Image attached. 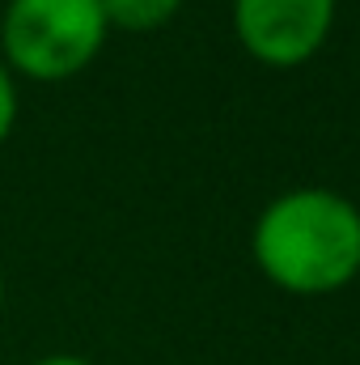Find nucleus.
<instances>
[{
    "label": "nucleus",
    "mask_w": 360,
    "mask_h": 365,
    "mask_svg": "<svg viewBox=\"0 0 360 365\" xmlns=\"http://www.w3.org/2000/svg\"><path fill=\"white\" fill-rule=\"evenodd\" d=\"M106 34L102 0H9L0 9V60L26 81H68L85 73Z\"/></svg>",
    "instance_id": "obj_2"
},
{
    "label": "nucleus",
    "mask_w": 360,
    "mask_h": 365,
    "mask_svg": "<svg viewBox=\"0 0 360 365\" xmlns=\"http://www.w3.org/2000/svg\"><path fill=\"white\" fill-rule=\"evenodd\" d=\"M34 365H90L85 357H73V353H51V357H43V361Z\"/></svg>",
    "instance_id": "obj_6"
},
{
    "label": "nucleus",
    "mask_w": 360,
    "mask_h": 365,
    "mask_svg": "<svg viewBox=\"0 0 360 365\" xmlns=\"http://www.w3.org/2000/svg\"><path fill=\"white\" fill-rule=\"evenodd\" d=\"M250 255L292 297L339 293L360 276V208L331 187L284 191L259 212Z\"/></svg>",
    "instance_id": "obj_1"
},
{
    "label": "nucleus",
    "mask_w": 360,
    "mask_h": 365,
    "mask_svg": "<svg viewBox=\"0 0 360 365\" xmlns=\"http://www.w3.org/2000/svg\"><path fill=\"white\" fill-rule=\"evenodd\" d=\"M339 0H233V34L268 68H297L331 38Z\"/></svg>",
    "instance_id": "obj_3"
},
{
    "label": "nucleus",
    "mask_w": 360,
    "mask_h": 365,
    "mask_svg": "<svg viewBox=\"0 0 360 365\" xmlns=\"http://www.w3.org/2000/svg\"><path fill=\"white\" fill-rule=\"evenodd\" d=\"M0 306H4V276H0Z\"/></svg>",
    "instance_id": "obj_7"
},
{
    "label": "nucleus",
    "mask_w": 360,
    "mask_h": 365,
    "mask_svg": "<svg viewBox=\"0 0 360 365\" xmlns=\"http://www.w3.org/2000/svg\"><path fill=\"white\" fill-rule=\"evenodd\" d=\"M179 9H182V0H102L106 26L110 30H132V34L170 26L179 17Z\"/></svg>",
    "instance_id": "obj_4"
},
{
    "label": "nucleus",
    "mask_w": 360,
    "mask_h": 365,
    "mask_svg": "<svg viewBox=\"0 0 360 365\" xmlns=\"http://www.w3.org/2000/svg\"><path fill=\"white\" fill-rule=\"evenodd\" d=\"M13 123H17V77H13L9 64L0 60V145L9 140Z\"/></svg>",
    "instance_id": "obj_5"
}]
</instances>
